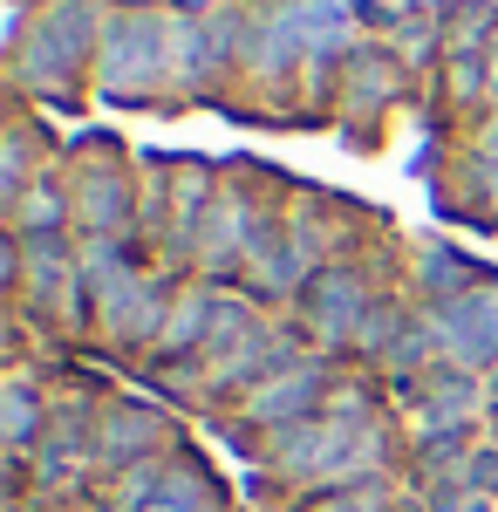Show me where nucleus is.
<instances>
[{
    "instance_id": "nucleus-1",
    "label": "nucleus",
    "mask_w": 498,
    "mask_h": 512,
    "mask_svg": "<svg viewBox=\"0 0 498 512\" xmlns=\"http://www.w3.org/2000/svg\"><path fill=\"white\" fill-rule=\"evenodd\" d=\"M110 55H116V69H110V82L116 89H137V76L157 62V41H137V35H116L110 41Z\"/></svg>"
}]
</instances>
